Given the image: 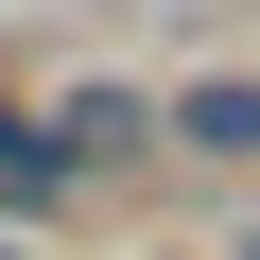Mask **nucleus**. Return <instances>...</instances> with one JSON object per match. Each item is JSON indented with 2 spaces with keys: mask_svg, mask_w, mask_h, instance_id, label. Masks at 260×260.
Instances as JSON below:
<instances>
[{
  "mask_svg": "<svg viewBox=\"0 0 260 260\" xmlns=\"http://www.w3.org/2000/svg\"><path fill=\"white\" fill-rule=\"evenodd\" d=\"M174 139H191V156H260V87H243V70H208V87L174 104Z\"/></svg>",
  "mask_w": 260,
  "mask_h": 260,
  "instance_id": "f257e3e1",
  "label": "nucleus"
},
{
  "mask_svg": "<svg viewBox=\"0 0 260 260\" xmlns=\"http://www.w3.org/2000/svg\"><path fill=\"white\" fill-rule=\"evenodd\" d=\"M70 156H52V121H0V208H52Z\"/></svg>",
  "mask_w": 260,
  "mask_h": 260,
  "instance_id": "f03ea898",
  "label": "nucleus"
},
{
  "mask_svg": "<svg viewBox=\"0 0 260 260\" xmlns=\"http://www.w3.org/2000/svg\"><path fill=\"white\" fill-rule=\"evenodd\" d=\"M121 139H139V104H121V87H87V104L52 121V156H121Z\"/></svg>",
  "mask_w": 260,
  "mask_h": 260,
  "instance_id": "7ed1b4c3",
  "label": "nucleus"
},
{
  "mask_svg": "<svg viewBox=\"0 0 260 260\" xmlns=\"http://www.w3.org/2000/svg\"><path fill=\"white\" fill-rule=\"evenodd\" d=\"M0 260H35V243H0Z\"/></svg>",
  "mask_w": 260,
  "mask_h": 260,
  "instance_id": "20e7f679",
  "label": "nucleus"
},
{
  "mask_svg": "<svg viewBox=\"0 0 260 260\" xmlns=\"http://www.w3.org/2000/svg\"><path fill=\"white\" fill-rule=\"evenodd\" d=\"M243 260H260V243H243Z\"/></svg>",
  "mask_w": 260,
  "mask_h": 260,
  "instance_id": "39448f33",
  "label": "nucleus"
}]
</instances>
